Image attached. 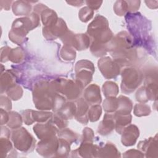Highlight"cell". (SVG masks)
<instances>
[{
    "label": "cell",
    "instance_id": "6da1fadb",
    "mask_svg": "<svg viewBox=\"0 0 158 158\" xmlns=\"http://www.w3.org/2000/svg\"><path fill=\"white\" fill-rule=\"evenodd\" d=\"M39 22V16L35 12L31 13L28 17L16 19L13 22L9 34L10 41L18 44H22L28 32L38 27Z\"/></svg>",
    "mask_w": 158,
    "mask_h": 158
},
{
    "label": "cell",
    "instance_id": "7a4b0ae2",
    "mask_svg": "<svg viewBox=\"0 0 158 158\" xmlns=\"http://www.w3.org/2000/svg\"><path fill=\"white\" fill-rule=\"evenodd\" d=\"M56 92L51 82L40 81L34 87L33 102L37 109L40 110H50L53 107V102Z\"/></svg>",
    "mask_w": 158,
    "mask_h": 158
},
{
    "label": "cell",
    "instance_id": "3957f363",
    "mask_svg": "<svg viewBox=\"0 0 158 158\" xmlns=\"http://www.w3.org/2000/svg\"><path fill=\"white\" fill-rule=\"evenodd\" d=\"M87 33L88 36L93 39V41L102 44L109 43L113 38V34L109 28L107 19L101 15L96 16L89 23Z\"/></svg>",
    "mask_w": 158,
    "mask_h": 158
},
{
    "label": "cell",
    "instance_id": "277c9868",
    "mask_svg": "<svg viewBox=\"0 0 158 158\" xmlns=\"http://www.w3.org/2000/svg\"><path fill=\"white\" fill-rule=\"evenodd\" d=\"M15 148L24 152H31L35 146V139L25 128H18L12 131L11 135Z\"/></svg>",
    "mask_w": 158,
    "mask_h": 158
},
{
    "label": "cell",
    "instance_id": "5b68a950",
    "mask_svg": "<svg viewBox=\"0 0 158 158\" xmlns=\"http://www.w3.org/2000/svg\"><path fill=\"white\" fill-rule=\"evenodd\" d=\"M56 92L61 93L68 100L77 99L81 94L83 87L77 81L60 79L52 81Z\"/></svg>",
    "mask_w": 158,
    "mask_h": 158
},
{
    "label": "cell",
    "instance_id": "8992f818",
    "mask_svg": "<svg viewBox=\"0 0 158 158\" xmlns=\"http://www.w3.org/2000/svg\"><path fill=\"white\" fill-rule=\"evenodd\" d=\"M121 89L123 93L129 94L134 91L142 82V73L131 67L125 68L122 72Z\"/></svg>",
    "mask_w": 158,
    "mask_h": 158
},
{
    "label": "cell",
    "instance_id": "52a82bcc",
    "mask_svg": "<svg viewBox=\"0 0 158 158\" xmlns=\"http://www.w3.org/2000/svg\"><path fill=\"white\" fill-rule=\"evenodd\" d=\"M76 81L83 88L88 85L92 80L94 72L93 64L87 60H81L75 65Z\"/></svg>",
    "mask_w": 158,
    "mask_h": 158
},
{
    "label": "cell",
    "instance_id": "ba28073f",
    "mask_svg": "<svg viewBox=\"0 0 158 158\" xmlns=\"http://www.w3.org/2000/svg\"><path fill=\"white\" fill-rule=\"evenodd\" d=\"M98 65L102 75L107 79L115 78L120 73V65L109 57H102L99 60Z\"/></svg>",
    "mask_w": 158,
    "mask_h": 158
},
{
    "label": "cell",
    "instance_id": "9c48e42d",
    "mask_svg": "<svg viewBox=\"0 0 158 158\" xmlns=\"http://www.w3.org/2000/svg\"><path fill=\"white\" fill-rule=\"evenodd\" d=\"M59 146V138L56 136L42 139L36 146V151L44 157H56Z\"/></svg>",
    "mask_w": 158,
    "mask_h": 158
},
{
    "label": "cell",
    "instance_id": "30bf717a",
    "mask_svg": "<svg viewBox=\"0 0 158 158\" xmlns=\"http://www.w3.org/2000/svg\"><path fill=\"white\" fill-rule=\"evenodd\" d=\"M44 36L48 40H55L62 36L68 30L65 22L59 19L57 22L49 27H44L43 29Z\"/></svg>",
    "mask_w": 158,
    "mask_h": 158
},
{
    "label": "cell",
    "instance_id": "8fae6325",
    "mask_svg": "<svg viewBox=\"0 0 158 158\" xmlns=\"http://www.w3.org/2000/svg\"><path fill=\"white\" fill-rule=\"evenodd\" d=\"M33 131L41 140L56 136L58 128L49 121L46 123H37L33 127Z\"/></svg>",
    "mask_w": 158,
    "mask_h": 158
},
{
    "label": "cell",
    "instance_id": "7c38bea8",
    "mask_svg": "<svg viewBox=\"0 0 158 158\" xmlns=\"http://www.w3.org/2000/svg\"><path fill=\"white\" fill-rule=\"evenodd\" d=\"M121 141L125 146L134 145L139 135L138 128L133 124L127 126L122 132Z\"/></svg>",
    "mask_w": 158,
    "mask_h": 158
},
{
    "label": "cell",
    "instance_id": "4fadbf2b",
    "mask_svg": "<svg viewBox=\"0 0 158 158\" xmlns=\"http://www.w3.org/2000/svg\"><path fill=\"white\" fill-rule=\"evenodd\" d=\"M138 148L146 154V157H157L158 151L157 135L155 138H149V139L139 141Z\"/></svg>",
    "mask_w": 158,
    "mask_h": 158
},
{
    "label": "cell",
    "instance_id": "5bb4252c",
    "mask_svg": "<svg viewBox=\"0 0 158 158\" xmlns=\"http://www.w3.org/2000/svg\"><path fill=\"white\" fill-rule=\"evenodd\" d=\"M89 104L83 98H80L76 102L75 119L82 124H86L89 120L88 110Z\"/></svg>",
    "mask_w": 158,
    "mask_h": 158
},
{
    "label": "cell",
    "instance_id": "9a60e30c",
    "mask_svg": "<svg viewBox=\"0 0 158 158\" xmlns=\"http://www.w3.org/2000/svg\"><path fill=\"white\" fill-rule=\"evenodd\" d=\"M84 98L89 104H99L101 102L99 87L96 84L89 85L84 91Z\"/></svg>",
    "mask_w": 158,
    "mask_h": 158
},
{
    "label": "cell",
    "instance_id": "2e32d148",
    "mask_svg": "<svg viewBox=\"0 0 158 158\" xmlns=\"http://www.w3.org/2000/svg\"><path fill=\"white\" fill-rule=\"evenodd\" d=\"M115 128L114 114L110 113L105 114L103 120L100 122L98 127V132L101 135L110 134Z\"/></svg>",
    "mask_w": 158,
    "mask_h": 158
},
{
    "label": "cell",
    "instance_id": "e0dca14e",
    "mask_svg": "<svg viewBox=\"0 0 158 158\" xmlns=\"http://www.w3.org/2000/svg\"><path fill=\"white\" fill-rule=\"evenodd\" d=\"M99 149V147L97 145H94L91 142H82L79 148L76 151L78 154V156L96 157L98 156Z\"/></svg>",
    "mask_w": 158,
    "mask_h": 158
},
{
    "label": "cell",
    "instance_id": "ac0fdd59",
    "mask_svg": "<svg viewBox=\"0 0 158 158\" xmlns=\"http://www.w3.org/2000/svg\"><path fill=\"white\" fill-rule=\"evenodd\" d=\"M118 107L115 114L127 115L130 114L133 109V104L131 101L127 97L120 96L118 98Z\"/></svg>",
    "mask_w": 158,
    "mask_h": 158
},
{
    "label": "cell",
    "instance_id": "d6986e66",
    "mask_svg": "<svg viewBox=\"0 0 158 158\" xmlns=\"http://www.w3.org/2000/svg\"><path fill=\"white\" fill-rule=\"evenodd\" d=\"M132 116L130 114L127 115L122 114H114V120H115V128L116 131L121 134L123 130L129 125L131 122Z\"/></svg>",
    "mask_w": 158,
    "mask_h": 158
},
{
    "label": "cell",
    "instance_id": "ffe728a7",
    "mask_svg": "<svg viewBox=\"0 0 158 158\" xmlns=\"http://www.w3.org/2000/svg\"><path fill=\"white\" fill-rule=\"evenodd\" d=\"M31 6L28 1H17L12 4V11L16 15H29Z\"/></svg>",
    "mask_w": 158,
    "mask_h": 158
},
{
    "label": "cell",
    "instance_id": "44dd1931",
    "mask_svg": "<svg viewBox=\"0 0 158 158\" xmlns=\"http://www.w3.org/2000/svg\"><path fill=\"white\" fill-rule=\"evenodd\" d=\"M99 157H120L117 148L111 143H106L103 147L99 148L98 156Z\"/></svg>",
    "mask_w": 158,
    "mask_h": 158
},
{
    "label": "cell",
    "instance_id": "7402d4cb",
    "mask_svg": "<svg viewBox=\"0 0 158 158\" xmlns=\"http://www.w3.org/2000/svg\"><path fill=\"white\" fill-rule=\"evenodd\" d=\"M76 104L72 102H66L63 107L57 112L61 117H62L64 119L68 120L72 118L76 113Z\"/></svg>",
    "mask_w": 158,
    "mask_h": 158
},
{
    "label": "cell",
    "instance_id": "603a6c76",
    "mask_svg": "<svg viewBox=\"0 0 158 158\" xmlns=\"http://www.w3.org/2000/svg\"><path fill=\"white\" fill-rule=\"evenodd\" d=\"M41 16L42 22L45 27H49L56 24L59 19L56 13L48 8L42 12Z\"/></svg>",
    "mask_w": 158,
    "mask_h": 158
},
{
    "label": "cell",
    "instance_id": "cb8c5ba5",
    "mask_svg": "<svg viewBox=\"0 0 158 158\" xmlns=\"http://www.w3.org/2000/svg\"><path fill=\"white\" fill-rule=\"evenodd\" d=\"M102 92L106 98L115 97L118 93V86L113 81H106L102 85Z\"/></svg>",
    "mask_w": 158,
    "mask_h": 158
},
{
    "label": "cell",
    "instance_id": "d4e9b609",
    "mask_svg": "<svg viewBox=\"0 0 158 158\" xmlns=\"http://www.w3.org/2000/svg\"><path fill=\"white\" fill-rule=\"evenodd\" d=\"M14 77L8 73L6 72L1 76V93L6 91V90L15 83Z\"/></svg>",
    "mask_w": 158,
    "mask_h": 158
},
{
    "label": "cell",
    "instance_id": "484cf974",
    "mask_svg": "<svg viewBox=\"0 0 158 158\" xmlns=\"http://www.w3.org/2000/svg\"><path fill=\"white\" fill-rule=\"evenodd\" d=\"M93 55L96 57H101L106 54L107 49L106 44H102L96 41H93L90 47Z\"/></svg>",
    "mask_w": 158,
    "mask_h": 158
},
{
    "label": "cell",
    "instance_id": "4316f807",
    "mask_svg": "<svg viewBox=\"0 0 158 158\" xmlns=\"http://www.w3.org/2000/svg\"><path fill=\"white\" fill-rule=\"evenodd\" d=\"M9 119L7 123V126L12 129H16L22 124V118L21 115L16 112H9Z\"/></svg>",
    "mask_w": 158,
    "mask_h": 158
},
{
    "label": "cell",
    "instance_id": "83f0119b",
    "mask_svg": "<svg viewBox=\"0 0 158 158\" xmlns=\"http://www.w3.org/2000/svg\"><path fill=\"white\" fill-rule=\"evenodd\" d=\"M57 134L59 138H62L65 139L70 144L75 142L78 138V135L69 128H65L59 130V131L57 132Z\"/></svg>",
    "mask_w": 158,
    "mask_h": 158
},
{
    "label": "cell",
    "instance_id": "f1b7e54d",
    "mask_svg": "<svg viewBox=\"0 0 158 158\" xmlns=\"http://www.w3.org/2000/svg\"><path fill=\"white\" fill-rule=\"evenodd\" d=\"M69 143L65 139L59 138V146L56 155V157H67L70 152V146Z\"/></svg>",
    "mask_w": 158,
    "mask_h": 158
},
{
    "label": "cell",
    "instance_id": "f546056e",
    "mask_svg": "<svg viewBox=\"0 0 158 158\" xmlns=\"http://www.w3.org/2000/svg\"><path fill=\"white\" fill-rule=\"evenodd\" d=\"M102 106L106 112L111 113L115 112L118 107V99L115 97L107 98L103 101Z\"/></svg>",
    "mask_w": 158,
    "mask_h": 158
},
{
    "label": "cell",
    "instance_id": "4dcf8cb0",
    "mask_svg": "<svg viewBox=\"0 0 158 158\" xmlns=\"http://www.w3.org/2000/svg\"><path fill=\"white\" fill-rule=\"evenodd\" d=\"M31 114L34 122H38L40 123L46 122L48 120H50L52 116V113L49 112L36 111L32 110Z\"/></svg>",
    "mask_w": 158,
    "mask_h": 158
},
{
    "label": "cell",
    "instance_id": "1f68e13d",
    "mask_svg": "<svg viewBox=\"0 0 158 158\" xmlns=\"http://www.w3.org/2000/svg\"><path fill=\"white\" fill-rule=\"evenodd\" d=\"M24 52L20 48L11 49L9 56V60L14 63H19L23 60Z\"/></svg>",
    "mask_w": 158,
    "mask_h": 158
},
{
    "label": "cell",
    "instance_id": "d6a6232c",
    "mask_svg": "<svg viewBox=\"0 0 158 158\" xmlns=\"http://www.w3.org/2000/svg\"><path fill=\"white\" fill-rule=\"evenodd\" d=\"M6 92L10 98L15 101L19 99L22 97L23 93L22 88L16 84H14L9 88Z\"/></svg>",
    "mask_w": 158,
    "mask_h": 158
},
{
    "label": "cell",
    "instance_id": "836d02e7",
    "mask_svg": "<svg viewBox=\"0 0 158 158\" xmlns=\"http://www.w3.org/2000/svg\"><path fill=\"white\" fill-rule=\"evenodd\" d=\"M60 54L61 57L65 60H72L76 56V52L74 49L68 45H64L62 47Z\"/></svg>",
    "mask_w": 158,
    "mask_h": 158
},
{
    "label": "cell",
    "instance_id": "e575fe53",
    "mask_svg": "<svg viewBox=\"0 0 158 158\" xmlns=\"http://www.w3.org/2000/svg\"><path fill=\"white\" fill-rule=\"evenodd\" d=\"M102 114L101 107L99 104H94L88 110V117L91 122H96Z\"/></svg>",
    "mask_w": 158,
    "mask_h": 158
},
{
    "label": "cell",
    "instance_id": "d590c367",
    "mask_svg": "<svg viewBox=\"0 0 158 158\" xmlns=\"http://www.w3.org/2000/svg\"><path fill=\"white\" fill-rule=\"evenodd\" d=\"M151 109L148 105L144 103L136 104L134 107V114L138 117L149 115Z\"/></svg>",
    "mask_w": 158,
    "mask_h": 158
},
{
    "label": "cell",
    "instance_id": "8d00e7d4",
    "mask_svg": "<svg viewBox=\"0 0 158 158\" xmlns=\"http://www.w3.org/2000/svg\"><path fill=\"white\" fill-rule=\"evenodd\" d=\"M49 122L59 130L65 128L67 125V120L64 119L57 113L52 115V117L49 120Z\"/></svg>",
    "mask_w": 158,
    "mask_h": 158
},
{
    "label": "cell",
    "instance_id": "74e56055",
    "mask_svg": "<svg viewBox=\"0 0 158 158\" xmlns=\"http://www.w3.org/2000/svg\"><path fill=\"white\" fill-rule=\"evenodd\" d=\"M94 15V10L88 7H83L78 13L79 19L83 22H87L89 21Z\"/></svg>",
    "mask_w": 158,
    "mask_h": 158
},
{
    "label": "cell",
    "instance_id": "f35d334b",
    "mask_svg": "<svg viewBox=\"0 0 158 158\" xmlns=\"http://www.w3.org/2000/svg\"><path fill=\"white\" fill-rule=\"evenodd\" d=\"M114 10L116 14L120 16L124 15L128 10L127 2L125 1H117L114 6Z\"/></svg>",
    "mask_w": 158,
    "mask_h": 158
},
{
    "label": "cell",
    "instance_id": "ab89813d",
    "mask_svg": "<svg viewBox=\"0 0 158 158\" xmlns=\"http://www.w3.org/2000/svg\"><path fill=\"white\" fill-rule=\"evenodd\" d=\"M136 99L139 102H147L151 100L150 96L145 86H143L138 90L136 94Z\"/></svg>",
    "mask_w": 158,
    "mask_h": 158
},
{
    "label": "cell",
    "instance_id": "60d3db41",
    "mask_svg": "<svg viewBox=\"0 0 158 158\" xmlns=\"http://www.w3.org/2000/svg\"><path fill=\"white\" fill-rule=\"evenodd\" d=\"M1 152L2 156L3 154H5L4 156H6V154L8 153L12 148V145L11 142L9 141V138H1Z\"/></svg>",
    "mask_w": 158,
    "mask_h": 158
},
{
    "label": "cell",
    "instance_id": "b9f144b4",
    "mask_svg": "<svg viewBox=\"0 0 158 158\" xmlns=\"http://www.w3.org/2000/svg\"><path fill=\"white\" fill-rule=\"evenodd\" d=\"M65 97L60 95L59 94L57 93L54 97V102H53V107L52 109L55 112L59 111L63 106L65 104Z\"/></svg>",
    "mask_w": 158,
    "mask_h": 158
},
{
    "label": "cell",
    "instance_id": "7bdbcfd3",
    "mask_svg": "<svg viewBox=\"0 0 158 158\" xmlns=\"http://www.w3.org/2000/svg\"><path fill=\"white\" fill-rule=\"evenodd\" d=\"M94 137V133L90 128L86 127L83 130L82 142H91V143H93Z\"/></svg>",
    "mask_w": 158,
    "mask_h": 158
},
{
    "label": "cell",
    "instance_id": "ee69618b",
    "mask_svg": "<svg viewBox=\"0 0 158 158\" xmlns=\"http://www.w3.org/2000/svg\"><path fill=\"white\" fill-rule=\"evenodd\" d=\"M31 112H32V110H30V109L23 111L22 118L25 123L27 125H31L35 122L32 117Z\"/></svg>",
    "mask_w": 158,
    "mask_h": 158
},
{
    "label": "cell",
    "instance_id": "f6af8a7d",
    "mask_svg": "<svg viewBox=\"0 0 158 158\" xmlns=\"http://www.w3.org/2000/svg\"><path fill=\"white\" fill-rule=\"evenodd\" d=\"M123 157H144V155L143 152L135 149H130L127 151H126L123 155Z\"/></svg>",
    "mask_w": 158,
    "mask_h": 158
},
{
    "label": "cell",
    "instance_id": "bcb514c9",
    "mask_svg": "<svg viewBox=\"0 0 158 158\" xmlns=\"http://www.w3.org/2000/svg\"><path fill=\"white\" fill-rule=\"evenodd\" d=\"M1 108L6 110H10L12 108L11 101L6 96H1Z\"/></svg>",
    "mask_w": 158,
    "mask_h": 158
},
{
    "label": "cell",
    "instance_id": "7dc6e473",
    "mask_svg": "<svg viewBox=\"0 0 158 158\" xmlns=\"http://www.w3.org/2000/svg\"><path fill=\"white\" fill-rule=\"evenodd\" d=\"M10 48L7 46L1 48V62H6L9 60V56L10 51Z\"/></svg>",
    "mask_w": 158,
    "mask_h": 158
},
{
    "label": "cell",
    "instance_id": "c3c4849f",
    "mask_svg": "<svg viewBox=\"0 0 158 158\" xmlns=\"http://www.w3.org/2000/svg\"><path fill=\"white\" fill-rule=\"evenodd\" d=\"M128 5V9L130 11H136L139 9L140 1H127Z\"/></svg>",
    "mask_w": 158,
    "mask_h": 158
},
{
    "label": "cell",
    "instance_id": "681fc988",
    "mask_svg": "<svg viewBox=\"0 0 158 158\" xmlns=\"http://www.w3.org/2000/svg\"><path fill=\"white\" fill-rule=\"evenodd\" d=\"M9 119V113L6 112V110L1 108V125H2L7 123Z\"/></svg>",
    "mask_w": 158,
    "mask_h": 158
},
{
    "label": "cell",
    "instance_id": "f907efd6",
    "mask_svg": "<svg viewBox=\"0 0 158 158\" xmlns=\"http://www.w3.org/2000/svg\"><path fill=\"white\" fill-rule=\"evenodd\" d=\"M87 5L89 8L93 10L98 9L102 3V1H86Z\"/></svg>",
    "mask_w": 158,
    "mask_h": 158
},
{
    "label": "cell",
    "instance_id": "816d5d0a",
    "mask_svg": "<svg viewBox=\"0 0 158 158\" xmlns=\"http://www.w3.org/2000/svg\"><path fill=\"white\" fill-rule=\"evenodd\" d=\"M10 136V130L6 127H1V138H9Z\"/></svg>",
    "mask_w": 158,
    "mask_h": 158
},
{
    "label": "cell",
    "instance_id": "f5cc1de1",
    "mask_svg": "<svg viewBox=\"0 0 158 158\" xmlns=\"http://www.w3.org/2000/svg\"><path fill=\"white\" fill-rule=\"evenodd\" d=\"M67 3L71 4L72 6H80L83 3V1H67Z\"/></svg>",
    "mask_w": 158,
    "mask_h": 158
}]
</instances>
